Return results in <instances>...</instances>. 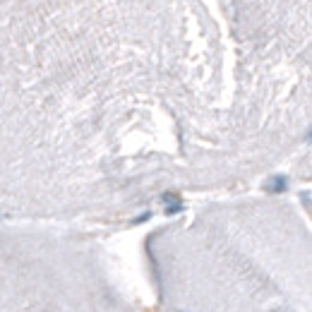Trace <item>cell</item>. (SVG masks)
<instances>
[{
  "label": "cell",
  "instance_id": "obj_1",
  "mask_svg": "<svg viewBox=\"0 0 312 312\" xmlns=\"http://www.w3.org/2000/svg\"><path fill=\"white\" fill-rule=\"evenodd\" d=\"M202 235L151 250L166 312H310L305 243Z\"/></svg>",
  "mask_w": 312,
  "mask_h": 312
}]
</instances>
